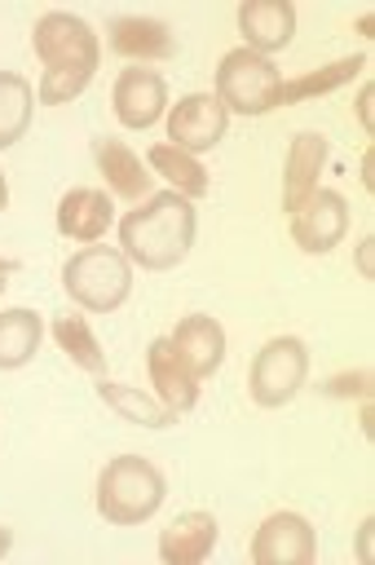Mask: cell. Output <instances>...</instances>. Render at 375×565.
I'll return each mask as SVG.
<instances>
[{
  "label": "cell",
  "mask_w": 375,
  "mask_h": 565,
  "mask_svg": "<svg viewBox=\"0 0 375 565\" xmlns=\"http://www.w3.org/2000/svg\"><path fill=\"white\" fill-rule=\"evenodd\" d=\"M194 203L176 190H159L150 199H141L132 212H124L119 221V252L128 256V265H141L150 274L172 269L190 256L194 247Z\"/></svg>",
  "instance_id": "cell-1"
},
{
  "label": "cell",
  "mask_w": 375,
  "mask_h": 565,
  "mask_svg": "<svg viewBox=\"0 0 375 565\" xmlns=\"http://www.w3.org/2000/svg\"><path fill=\"white\" fill-rule=\"evenodd\" d=\"M168 481L146 455H115L97 472V516L110 525H141L163 508Z\"/></svg>",
  "instance_id": "cell-2"
},
{
  "label": "cell",
  "mask_w": 375,
  "mask_h": 565,
  "mask_svg": "<svg viewBox=\"0 0 375 565\" xmlns=\"http://www.w3.org/2000/svg\"><path fill=\"white\" fill-rule=\"evenodd\" d=\"M62 287L84 313H115L132 296V265L119 247L88 243L62 265Z\"/></svg>",
  "instance_id": "cell-3"
},
{
  "label": "cell",
  "mask_w": 375,
  "mask_h": 565,
  "mask_svg": "<svg viewBox=\"0 0 375 565\" xmlns=\"http://www.w3.org/2000/svg\"><path fill=\"white\" fill-rule=\"evenodd\" d=\"M278 88H282V71L274 66V57H260L251 49H229L216 66V102L234 115H269L278 106Z\"/></svg>",
  "instance_id": "cell-4"
},
{
  "label": "cell",
  "mask_w": 375,
  "mask_h": 565,
  "mask_svg": "<svg viewBox=\"0 0 375 565\" xmlns=\"http://www.w3.org/2000/svg\"><path fill=\"white\" fill-rule=\"evenodd\" d=\"M309 380V349L296 335H274L260 344V353L251 358L247 371V397L265 411L287 406Z\"/></svg>",
  "instance_id": "cell-5"
},
{
  "label": "cell",
  "mask_w": 375,
  "mask_h": 565,
  "mask_svg": "<svg viewBox=\"0 0 375 565\" xmlns=\"http://www.w3.org/2000/svg\"><path fill=\"white\" fill-rule=\"evenodd\" d=\"M31 49L40 57L44 71H88L97 75L101 62V40L93 35V26L66 9H49L35 18L31 31Z\"/></svg>",
  "instance_id": "cell-6"
},
{
  "label": "cell",
  "mask_w": 375,
  "mask_h": 565,
  "mask_svg": "<svg viewBox=\"0 0 375 565\" xmlns=\"http://www.w3.org/2000/svg\"><path fill=\"white\" fill-rule=\"evenodd\" d=\"M251 561L256 565H313L318 561V534L300 512H269L251 534Z\"/></svg>",
  "instance_id": "cell-7"
},
{
  "label": "cell",
  "mask_w": 375,
  "mask_h": 565,
  "mask_svg": "<svg viewBox=\"0 0 375 565\" xmlns=\"http://www.w3.org/2000/svg\"><path fill=\"white\" fill-rule=\"evenodd\" d=\"M287 230H291V238H296L300 252H309V256L331 252V247L349 234V203H344V194L318 185V190L291 212Z\"/></svg>",
  "instance_id": "cell-8"
},
{
  "label": "cell",
  "mask_w": 375,
  "mask_h": 565,
  "mask_svg": "<svg viewBox=\"0 0 375 565\" xmlns=\"http://www.w3.org/2000/svg\"><path fill=\"white\" fill-rule=\"evenodd\" d=\"M225 128H229V110L212 93H185L168 110V141L176 150H185V154L212 150L225 137Z\"/></svg>",
  "instance_id": "cell-9"
},
{
  "label": "cell",
  "mask_w": 375,
  "mask_h": 565,
  "mask_svg": "<svg viewBox=\"0 0 375 565\" xmlns=\"http://www.w3.org/2000/svg\"><path fill=\"white\" fill-rule=\"evenodd\" d=\"M110 106L119 115L124 128H150L163 106H168V84L159 71H146V66H124L115 75V88H110Z\"/></svg>",
  "instance_id": "cell-10"
},
{
  "label": "cell",
  "mask_w": 375,
  "mask_h": 565,
  "mask_svg": "<svg viewBox=\"0 0 375 565\" xmlns=\"http://www.w3.org/2000/svg\"><path fill=\"white\" fill-rule=\"evenodd\" d=\"M106 44L119 57L132 62H163L176 53V35L163 18H146V13H115L106 18Z\"/></svg>",
  "instance_id": "cell-11"
},
{
  "label": "cell",
  "mask_w": 375,
  "mask_h": 565,
  "mask_svg": "<svg viewBox=\"0 0 375 565\" xmlns=\"http://www.w3.org/2000/svg\"><path fill=\"white\" fill-rule=\"evenodd\" d=\"M168 344H172V353L185 362V371H190L194 380L216 375L221 362H225V327H221L216 318H207V313H185V318L172 327Z\"/></svg>",
  "instance_id": "cell-12"
},
{
  "label": "cell",
  "mask_w": 375,
  "mask_h": 565,
  "mask_svg": "<svg viewBox=\"0 0 375 565\" xmlns=\"http://www.w3.org/2000/svg\"><path fill=\"white\" fill-rule=\"evenodd\" d=\"M326 154H331V141L318 128H304V132L291 137L287 163H282V212L287 216L318 190V177L326 168Z\"/></svg>",
  "instance_id": "cell-13"
},
{
  "label": "cell",
  "mask_w": 375,
  "mask_h": 565,
  "mask_svg": "<svg viewBox=\"0 0 375 565\" xmlns=\"http://www.w3.org/2000/svg\"><path fill=\"white\" fill-rule=\"evenodd\" d=\"M221 539V525L212 512L203 508H190V512H176L163 530H159V561L163 565H199L212 556Z\"/></svg>",
  "instance_id": "cell-14"
},
{
  "label": "cell",
  "mask_w": 375,
  "mask_h": 565,
  "mask_svg": "<svg viewBox=\"0 0 375 565\" xmlns=\"http://www.w3.org/2000/svg\"><path fill=\"white\" fill-rule=\"evenodd\" d=\"M238 31H243V49L269 57L282 53L296 35V4L291 0H243L238 4Z\"/></svg>",
  "instance_id": "cell-15"
},
{
  "label": "cell",
  "mask_w": 375,
  "mask_h": 565,
  "mask_svg": "<svg viewBox=\"0 0 375 565\" xmlns=\"http://www.w3.org/2000/svg\"><path fill=\"white\" fill-rule=\"evenodd\" d=\"M115 221V203L97 185H75L57 199V230L71 243H97Z\"/></svg>",
  "instance_id": "cell-16"
},
{
  "label": "cell",
  "mask_w": 375,
  "mask_h": 565,
  "mask_svg": "<svg viewBox=\"0 0 375 565\" xmlns=\"http://www.w3.org/2000/svg\"><path fill=\"white\" fill-rule=\"evenodd\" d=\"M146 371H150V384H154V397L172 411V415H185L194 402H199V380L185 371V362L172 353L168 335L150 340L146 349Z\"/></svg>",
  "instance_id": "cell-17"
},
{
  "label": "cell",
  "mask_w": 375,
  "mask_h": 565,
  "mask_svg": "<svg viewBox=\"0 0 375 565\" xmlns=\"http://www.w3.org/2000/svg\"><path fill=\"white\" fill-rule=\"evenodd\" d=\"M93 163L106 177L110 194L132 199V203L150 199V177H146V163H141V154L132 146L115 141V137H101V141H93Z\"/></svg>",
  "instance_id": "cell-18"
},
{
  "label": "cell",
  "mask_w": 375,
  "mask_h": 565,
  "mask_svg": "<svg viewBox=\"0 0 375 565\" xmlns=\"http://www.w3.org/2000/svg\"><path fill=\"white\" fill-rule=\"evenodd\" d=\"M44 340V318L26 305L0 309V371H18L40 353Z\"/></svg>",
  "instance_id": "cell-19"
},
{
  "label": "cell",
  "mask_w": 375,
  "mask_h": 565,
  "mask_svg": "<svg viewBox=\"0 0 375 565\" xmlns=\"http://www.w3.org/2000/svg\"><path fill=\"white\" fill-rule=\"evenodd\" d=\"M146 163L168 181V190H176V194H185L190 203L194 199H203L207 190H212V181H207V168L199 163V154H185V150H176L172 141H159V146H150L146 150Z\"/></svg>",
  "instance_id": "cell-20"
},
{
  "label": "cell",
  "mask_w": 375,
  "mask_h": 565,
  "mask_svg": "<svg viewBox=\"0 0 375 565\" xmlns=\"http://www.w3.org/2000/svg\"><path fill=\"white\" fill-rule=\"evenodd\" d=\"M97 397L119 415V419H128V424H141V428H172L176 424V415L159 402V397H150V393H141V388H132V384H119V380H97Z\"/></svg>",
  "instance_id": "cell-21"
},
{
  "label": "cell",
  "mask_w": 375,
  "mask_h": 565,
  "mask_svg": "<svg viewBox=\"0 0 375 565\" xmlns=\"http://www.w3.org/2000/svg\"><path fill=\"white\" fill-rule=\"evenodd\" d=\"M366 66V53H353V57H340V62H326L318 71H304L296 79H282L278 88V106H291V102H309V97H326L344 84H353V75Z\"/></svg>",
  "instance_id": "cell-22"
},
{
  "label": "cell",
  "mask_w": 375,
  "mask_h": 565,
  "mask_svg": "<svg viewBox=\"0 0 375 565\" xmlns=\"http://www.w3.org/2000/svg\"><path fill=\"white\" fill-rule=\"evenodd\" d=\"M53 340H57V349H62L79 371L106 375V349H101V340L93 335V327H88L84 313H57V318H53Z\"/></svg>",
  "instance_id": "cell-23"
},
{
  "label": "cell",
  "mask_w": 375,
  "mask_h": 565,
  "mask_svg": "<svg viewBox=\"0 0 375 565\" xmlns=\"http://www.w3.org/2000/svg\"><path fill=\"white\" fill-rule=\"evenodd\" d=\"M31 110H35V88L18 71H0V150L26 137Z\"/></svg>",
  "instance_id": "cell-24"
},
{
  "label": "cell",
  "mask_w": 375,
  "mask_h": 565,
  "mask_svg": "<svg viewBox=\"0 0 375 565\" xmlns=\"http://www.w3.org/2000/svg\"><path fill=\"white\" fill-rule=\"evenodd\" d=\"M371 97H375V88H371V84H362V88H357V124H362L366 132L375 128V124H371Z\"/></svg>",
  "instance_id": "cell-25"
},
{
  "label": "cell",
  "mask_w": 375,
  "mask_h": 565,
  "mask_svg": "<svg viewBox=\"0 0 375 565\" xmlns=\"http://www.w3.org/2000/svg\"><path fill=\"white\" fill-rule=\"evenodd\" d=\"M371 530H375V521L366 516L362 530H357V561H371Z\"/></svg>",
  "instance_id": "cell-26"
},
{
  "label": "cell",
  "mask_w": 375,
  "mask_h": 565,
  "mask_svg": "<svg viewBox=\"0 0 375 565\" xmlns=\"http://www.w3.org/2000/svg\"><path fill=\"white\" fill-rule=\"evenodd\" d=\"M371 247H375V238L366 234V238L357 243V269H362V278H371Z\"/></svg>",
  "instance_id": "cell-27"
},
{
  "label": "cell",
  "mask_w": 375,
  "mask_h": 565,
  "mask_svg": "<svg viewBox=\"0 0 375 565\" xmlns=\"http://www.w3.org/2000/svg\"><path fill=\"white\" fill-rule=\"evenodd\" d=\"M362 185H366V190H375V154H371V150L362 154Z\"/></svg>",
  "instance_id": "cell-28"
},
{
  "label": "cell",
  "mask_w": 375,
  "mask_h": 565,
  "mask_svg": "<svg viewBox=\"0 0 375 565\" xmlns=\"http://www.w3.org/2000/svg\"><path fill=\"white\" fill-rule=\"evenodd\" d=\"M9 547H13V530L0 525V556H9Z\"/></svg>",
  "instance_id": "cell-29"
},
{
  "label": "cell",
  "mask_w": 375,
  "mask_h": 565,
  "mask_svg": "<svg viewBox=\"0 0 375 565\" xmlns=\"http://www.w3.org/2000/svg\"><path fill=\"white\" fill-rule=\"evenodd\" d=\"M18 269V260H9V256H0V278H9Z\"/></svg>",
  "instance_id": "cell-30"
},
{
  "label": "cell",
  "mask_w": 375,
  "mask_h": 565,
  "mask_svg": "<svg viewBox=\"0 0 375 565\" xmlns=\"http://www.w3.org/2000/svg\"><path fill=\"white\" fill-rule=\"evenodd\" d=\"M4 203H9V181H4V172H0V212H4Z\"/></svg>",
  "instance_id": "cell-31"
},
{
  "label": "cell",
  "mask_w": 375,
  "mask_h": 565,
  "mask_svg": "<svg viewBox=\"0 0 375 565\" xmlns=\"http://www.w3.org/2000/svg\"><path fill=\"white\" fill-rule=\"evenodd\" d=\"M0 291H4V278H0Z\"/></svg>",
  "instance_id": "cell-32"
}]
</instances>
